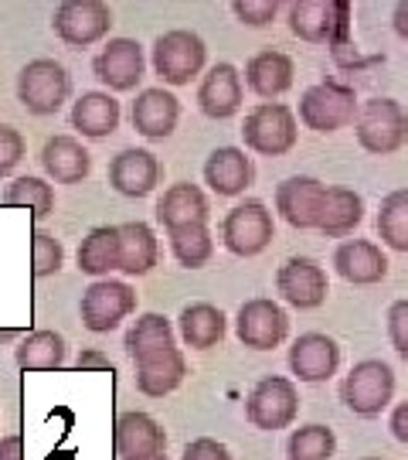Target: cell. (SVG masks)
<instances>
[{
    "instance_id": "cell-45",
    "label": "cell",
    "mask_w": 408,
    "mask_h": 460,
    "mask_svg": "<svg viewBox=\"0 0 408 460\" xmlns=\"http://www.w3.org/2000/svg\"><path fill=\"white\" fill-rule=\"evenodd\" d=\"M0 460H24V437L21 433L0 437Z\"/></svg>"
},
{
    "instance_id": "cell-17",
    "label": "cell",
    "mask_w": 408,
    "mask_h": 460,
    "mask_svg": "<svg viewBox=\"0 0 408 460\" xmlns=\"http://www.w3.org/2000/svg\"><path fill=\"white\" fill-rule=\"evenodd\" d=\"M113 447L119 460H140V457H157L167 447V433L163 427L150 416V412H119L113 427Z\"/></svg>"
},
{
    "instance_id": "cell-4",
    "label": "cell",
    "mask_w": 408,
    "mask_h": 460,
    "mask_svg": "<svg viewBox=\"0 0 408 460\" xmlns=\"http://www.w3.org/2000/svg\"><path fill=\"white\" fill-rule=\"evenodd\" d=\"M72 96V79L62 62L55 58H34L17 75V99L34 116L58 113Z\"/></svg>"
},
{
    "instance_id": "cell-13",
    "label": "cell",
    "mask_w": 408,
    "mask_h": 460,
    "mask_svg": "<svg viewBox=\"0 0 408 460\" xmlns=\"http://www.w3.org/2000/svg\"><path fill=\"white\" fill-rule=\"evenodd\" d=\"M276 290L282 294L286 304H293L296 311H317L330 294L324 266L310 260V256H290L279 266Z\"/></svg>"
},
{
    "instance_id": "cell-3",
    "label": "cell",
    "mask_w": 408,
    "mask_h": 460,
    "mask_svg": "<svg viewBox=\"0 0 408 460\" xmlns=\"http://www.w3.org/2000/svg\"><path fill=\"white\" fill-rule=\"evenodd\" d=\"M360 113L358 93L343 83H317L299 96V123L317 133H337Z\"/></svg>"
},
{
    "instance_id": "cell-1",
    "label": "cell",
    "mask_w": 408,
    "mask_h": 460,
    "mask_svg": "<svg viewBox=\"0 0 408 460\" xmlns=\"http://www.w3.org/2000/svg\"><path fill=\"white\" fill-rule=\"evenodd\" d=\"M354 133L368 154H395L408 144V110L398 99H368L354 119Z\"/></svg>"
},
{
    "instance_id": "cell-46",
    "label": "cell",
    "mask_w": 408,
    "mask_h": 460,
    "mask_svg": "<svg viewBox=\"0 0 408 460\" xmlns=\"http://www.w3.org/2000/svg\"><path fill=\"white\" fill-rule=\"evenodd\" d=\"M392 24H395V34H398L402 41H408V0H402V4H395Z\"/></svg>"
},
{
    "instance_id": "cell-48",
    "label": "cell",
    "mask_w": 408,
    "mask_h": 460,
    "mask_svg": "<svg viewBox=\"0 0 408 460\" xmlns=\"http://www.w3.org/2000/svg\"><path fill=\"white\" fill-rule=\"evenodd\" d=\"M364 460H385V457H364Z\"/></svg>"
},
{
    "instance_id": "cell-24",
    "label": "cell",
    "mask_w": 408,
    "mask_h": 460,
    "mask_svg": "<svg viewBox=\"0 0 408 460\" xmlns=\"http://www.w3.org/2000/svg\"><path fill=\"white\" fill-rule=\"evenodd\" d=\"M293 75H296L293 58L286 51H276V49H265L259 55H252L248 66H245V83H248V89L259 99H269V102L293 89Z\"/></svg>"
},
{
    "instance_id": "cell-34",
    "label": "cell",
    "mask_w": 408,
    "mask_h": 460,
    "mask_svg": "<svg viewBox=\"0 0 408 460\" xmlns=\"http://www.w3.org/2000/svg\"><path fill=\"white\" fill-rule=\"evenodd\" d=\"M378 235L395 252H408V188L388 191L378 208Z\"/></svg>"
},
{
    "instance_id": "cell-33",
    "label": "cell",
    "mask_w": 408,
    "mask_h": 460,
    "mask_svg": "<svg viewBox=\"0 0 408 460\" xmlns=\"http://www.w3.org/2000/svg\"><path fill=\"white\" fill-rule=\"evenodd\" d=\"M178 345V338H174V324L163 317V314H140L136 321H133V328L126 331V351H130V358H143V355H153V351H161V348H174Z\"/></svg>"
},
{
    "instance_id": "cell-22",
    "label": "cell",
    "mask_w": 408,
    "mask_h": 460,
    "mask_svg": "<svg viewBox=\"0 0 408 460\" xmlns=\"http://www.w3.org/2000/svg\"><path fill=\"white\" fill-rule=\"evenodd\" d=\"M133 365H136V389L143 395H153V399L170 395L187 376V358H184V351L178 345L143 355Z\"/></svg>"
},
{
    "instance_id": "cell-5",
    "label": "cell",
    "mask_w": 408,
    "mask_h": 460,
    "mask_svg": "<svg viewBox=\"0 0 408 460\" xmlns=\"http://www.w3.org/2000/svg\"><path fill=\"white\" fill-rule=\"evenodd\" d=\"M245 147L262 154V157H282L296 147V113L286 102H259L256 110H248L242 123Z\"/></svg>"
},
{
    "instance_id": "cell-31",
    "label": "cell",
    "mask_w": 408,
    "mask_h": 460,
    "mask_svg": "<svg viewBox=\"0 0 408 460\" xmlns=\"http://www.w3.org/2000/svg\"><path fill=\"white\" fill-rule=\"evenodd\" d=\"M79 270L99 279H109V273L119 270V226H96L82 239Z\"/></svg>"
},
{
    "instance_id": "cell-38",
    "label": "cell",
    "mask_w": 408,
    "mask_h": 460,
    "mask_svg": "<svg viewBox=\"0 0 408 460\" xmlns=\"http://www.w3.org/2000/svg\"><path fill=\"white\" fill-rule=\"evenodd\" d=\"M65 263V249L51 232H34L31 235V277L45 279L51 273H58Z\"/></svg>"
},
{
    "instance_id": "cell-37",
    "label": "cell",
    "mask_w": 408,
    "mask_h": 460,
    "mask_svg": "<svg viewBox=\"0 0 408 460\" xmlns=\"http://www.w3.org/2000/svg\"><path fill=\"white\" fill-rule=\"evenodd\" d=\"M334 450H337V437L324 423H307V427L293 429L290 444H286L290 460H330Z\"/></svg>"
},
{
    "instance_id": "cell-32",
    "label": "cell",
    "mask_w": 408,
    "mask_h": 460,
    "mask_svg": "<svg viewBox=\"0 0 408 460\" xmlns=\"http://www.w3.org/2000/svg\"><path fill=\"white\" fill-rule=\"evenodd\" d=\"M21 372H58L65 365V338L58 331H34L14 351Z\"/></svg>"
},
{
    "instance_id": "cell-39",
    "label": "cell",
    "mask_w": 408,
    "mask_h": 460,
    "mask_svg": "<svg viewBox=\"0 0 408 460\" xmlns=\"http://www.w3.org/2000/svg\"><path fill=\"white\" fill-rule=\"evenodd\" d=\"M231 11H235V17H239L242 24L262 28V24H269V21L279 14V4L276 0H235Z\"/></svg>"
},
{
    "instance_id": "cell-6",
    "label": "cell",
    "mask_w": 408,
    "mask_h": 460,
    "mask_svg": "<svg viewBox=\"0 0 408 460\" xmlns=\"http://www.w3.org/2000/svg\"><path fill=\"white\" fill-rule=\"evenodd\" d=\"M208 62V49L195 31H167L153 41V72L163 85H191Z\"/></svg>"
},
{
    "instance_id": "cell-10",
    "label": "cell",
    "mask_w": 408,
    "mask_h": 460,
    "mask_svg": "<svg viewBox=\"0 0 408 460\" xmlns=\"http://www.w3.org/2000/svg\"><path fill=\"white\" fill-rule=\"evenodd\" d=\"M51 24L68 49H89L109 34L113 11L102 0H65V4H58Z\"/></svg>"
},
{
    "instance_id": "cell-41",
    "label": "cell",
    "mask_w": 408,
    "mask_h": 460,
    "mask_svg": "<svg viewBox=\"0 0 408 460\" xmlns=\"http://www.w3.org/2000/svg\"><path fill=\"white\" fill-rule=\"evenodd\" d=\"M388 338L395 351L408 362V300H395L388 307Z\"/></svg>"
},
{
    "instance_id": "cell-28",
    "label": "cell",
    "mask_w": 408,
    "mask_h": 460,
    "mask_svg": "<svg viewBox=\"0 0 408 460\" xmlns=\"http://www.w3.org/2000/svg\"><path fill=\"white\" fill-rule=\"evenodd\" d=\"M119 102L109 93H82L72 106V127L89 140H102L119 127Z\"/></svg>"
},
{
    "instance_id": "cell-14",
    "label": "cell",
    "mask_w": 408,
    "mask_h": 460,
    "mask_svg": "<svg viewBox=\"0 0 408 460\" xmlns=\"http://www.w3.org/2000/svg\"><path fill=\"white\" fill-rule=\"evenodd\" d=\"M96 79L102 85H109L113 93H133L140 79H143V68H147V58H143V49L140 41L133 38H109L106 49L96 55Z\"/></svg>"
},
{
    "instance_id": "cell-23",
    "label": "cell",
    "mask_w": 408,
    "mask_h": 460,
    "mask_svg": "<svg viewBox=\"0 0 408 460\" xmlns=\"http://www.w3.org/2000/svg\"><path fill=\"white\" fill-rule=\"evenodd\" d=\"M334 266L347 283L354 287H371L388 277V256L381 252V246L368 243V239H347L334 252Z\"/></svg>"
},
{
    "instance_id": "cell-11",
    "label": "cell",
    "mask_w": 408,
    "mask_h": 460,
    "mask_svg": "<svg viewBox=\"0 0 408 460\" xmlns=\"http://www.w3.org/2000/svg\"><path fill=\"white\" fill-rule=\"evenodd\" d=\"M276 226H273V212L262 201H242L235 205L225 222H221V243L235 256H259L262 249L273 243Z\"/></svg>"
},
{
    "instance_id": "cell-15",
    "label": "cell",
    "mask_w": 408,
    "mask_h": 460,
    "mask_svg": "<svg viewBox=\"0 0 408 460\" xmlns=\"http://www.w3.org/2000/svg\"><path fill=\"white\" fill-rule=\"evenodd\" d=\"M326 184L310 174H293L276 188V212L293 229H317L324 212Z\"/></svg>"
},
{
    "instance_id": "cell-26",
    "label": "cell",
    "mask_w": 408,
    "mask_h": 460,
    "mask_svg": "<svg viewBox=\"0 0 408 460\" xmlns=\"http://www.w3.org/2000/svg\"><path fill=\"white\" fill-rule=\"evenodd\" d=\"M161 260L157 232L147 222H123L119 226V273L126 277H147Z\"/></svg>"
},
{
    "instance_id": "cell-36",
    "label": "cell",
    "mask_w": 408,
    "mask_h": 460,
    "mask_svg": "<svg viewBox=\"0 0 408 460\" xmlns=\"http://www.w3.org/2000/svg\"><path fill=\"white\" fill-rule=\"evenodd\" d=\"M167 239H170V252L178 256V263L187 266V270H201L214 256V239L208 222L204 226H187V229L167 232Z\"/></svg>"
},
{
    "instance_id": "cell-18",
    "label": "cell",
    "mask_w": 408,
    "mask_h": 460,
    "mask_svg": "<svg viewBox=\"0 0 408 460\" xmlns=\"http://www.w3.org/2000/svg\"><path fill=\"white\" fill-rule=\"evenodd\" d=\"M161 178H163V167L150 150L126 147L109 161V184L126 198L150 195L161 184Z\"/></svg>"
},
{
    "instance_id": "cell-25",
    "label": "cell",
    "mask_w": 408,
    "mask_h": 460,
    "mask_svg": "<svg viewBox=\"0 0 408 460\" xmlns=\"http://www.w3.org/2000/svg\"><path fill=\"white\" fill-rule=\"evenodd\" d=\"M252 157H245L242 147H218L204 161V184L214 195L235 198L252 184Z\"/></svg>"
},
{
    "instance_id": "cell-44",
    "label": "cell",
    "mask_w": 408,
    "mask_h": 460,
    "mask_svg": "<svg viewBox=\"0 0 408 460\" xmlns=\"http://www.w3.org/2000/svg\"><path fill=\"white\" fill-rule=\"evenodd\" d=\"M388 427H392L395 440L408 447V399H405V402H398V406L392 410V420H388Z\"/></svg>"
},
{
    "instance_id": "cell-40",
    "label": "cell",
    "mask_w": 408,
    "mask_h": 460,
    "mask_svg": "<svg viewBox=\"0 0 408 460\" xmlns=\"http://www.w3.org/2000/svg\"><path fill=\"white\" fill-rule=\"evenodd\" d=\"M21 157H24V137L14 127L0 123V178L11 174L21 164Z\"/></svg>"
},
{
    "instance_id": "cell-7",
    "label": "cell",
    "mask_w": 408,
    "mask_h": 460,
    "mask_svg": "<svg viewBox=\"0 0 408 460\" xmlns=\"http://www.w3.org/2000/svg\"><path fill=\"white\" fill-rule=\"evenodd\" d=\"M296 412H299V393H296L293 378L286 376H265L256 382V389L245 399V416L256 429L276 433V429L293 427Z\"/></svg>"
},
{
    "instance_id": "cell-43",
    "label": "cell",
    "mask_w": 408,
    "mask_h": 460,
    "mask_svg": "<svg viewBox=\"0 0 408 460\" xmlns=\"http://www.w3.org/2000/svg\"><path fill=\"white\" fill-rule=\"evenodd\" d=\"M75 368H79V372H89V368H96V372H113V362H109L99 348H85L79 358H75Z\"/></svg>"
},
{
    "instance_id": "cell-35",
    "label": "cell",
    "mask_w": 408,
    "mask_h": 460,
    "mask_svg": "<svg viewBox=\"0 0 408 460\" xmlns=\"http://www.w3.org/2000/svg\"><path fill=\"white\" fill-rule=\"evenodd\" d=\"M4 205L11 208H28L34 218H45V215L55 212V188L41 178H14V181L4 188Z\"/></svg>"
},
{
    "instance_id": "cell-16",
    "label": "cell",
    "mask_w": 408,
    "mask_h": 460,
    "mask_svg": "<svg viewBox=\"0 0 408 460\" xmlns=\"http://www.w3.org/2000/svg\"><path fill=\"white\" fill-rule=\"evenodd\" d=\"M290 368L299 382H326L330 376H337L341 368V345L330 338V334H320V331H307L299 334L290 348Z\"/></svg>"
},
{
    "instance_id": "cell-21",
    "label": "cell",
    "mask_w": 408,
    "mask_h": 460,
    "mask_svg": "<svg viewBox=\"0 0 408 460\" xmlns=\"http://www.w3.org/2000/svg\"><path fill=\"white\" fill-rule=\"evenodd\" d=\"M208 215H212L208 195L191 181L170 184L161 195V201H157V222L167 232L187 229V226H204Z\"/></svg>"
},
{
    "instance_id": "cell-30",
    "label": "cell",
    "mask_w": 408,
    "mask_h": 460,
    "mask_svg": "<svg viewBox=\"0 0 408 460\" xmlns=\"http://www.w3.org/2000/svg\"><path fill=\"white\" fill-rule=\"evenodd\" d=\"M364 218V198L351 188H326L324 212H320V226L326 239H343L360 226Z\"/></svg>"
},
{
    "instance_id": "cell-12",
    "label": "cell",
    "mask_w": 408,
    "mask_h": 460,
    "mask_svg": "<svg viewBox=\"0 0 408 460\" xmlns=\"http://www.w3.org/2000/svg\"><path fill=\"white\" fill-rule=\"evenodd\" d=\"M235 334L245 348L252 351H273L286 341L290 334V317L279 307L276 300L269 296H256V300H245L235 317Z\"/></svg>"
},
{
    "instance_id": "cell-9",
    "label": "cell",
    "mask_w": 408,
    "mask_h": 460,
    "mask_svg": "<svg viewBox=\"0 0 408 460\" xmlns=\"http://www.w3.org/2000/svg\"><path fill=\"white\" fill-rule=\"evenodd\" d=\"M347 4L343 0H296L290 4V31L310 45H341L347 34Z\"/></svg>"
},
{
    "instance_id": "cell-29",
    "label": "cell",
    "mask_w": 408,
    "mask_h": 460,
    "mask_svg": "<svg viewBox=\"0 0 408 460\" xmlns=\"http://www.w3.org/2000/svg\"><path fill=\"white\" fill-rule=\"evenodd\" d=\"M178 328H180V338H184V345L187 348H197V351H208L214 348L221 338H225V331H229V321H225V314L218 311L214 304H187L178 317Z\"/></svg>"
},
{
    "instance_id": "cell-42",
    "label": "cell",
    "mask_w": 408,
    "mask_h": 460,
    "mask_svg": "<svg viewBox=\"0 0 408 460\" xmlns=\"http://www.w3.org/2000/svg\"><path fill=\"white\" fill-rule=\"evenodd\" d=\"M184 460H231L229 447L212 440V437H197L184 447Z\"/></svg>"
},
{
    "instance_id": "cell-19",
    "label": "cell",
    "mask_w": 408,
    "mask_h": 460,
    "mask_svg": "<svg viewBox=\"0 0 408 460\" xmlns=\"http://www.w3.org/2000/svg\"><path fill=\"white\" fill-rule=\"evenodd\" d=\"M197 106L212 119H229L242 110V75L229 62L208 68V75L197 85Z\"/></svg>"
},
{
    "instance_id": "cell-47",
    "label": "cell",
    "mask_w": 408,
    "mask_h": 460,
    "mask_svg": "<svg viewBox=\"0 0 408 460\" xmlns=\"http://www.w3.org/2000/svg\"><path fill=\"white\" fill-rule=\"evenodd\" d=\"M140 460H170L167 454H157V457H140Z\"/></svg>"
},
{
    "instance_id": "cell-20",
    "label": "cell",
    "mask_w": 408,
    "mask_h": 460,
    "mask_svg": "<svg viewBox=\"0 0 408 460\" xmlns=\"http://www.w3.org/2000/svg\"><path fill=\"white\" fill-rule=\"evenodd\" d=\"M133 119V130L147 140H167L170 133L178 130V119H180V102L174 93L167 89H143L136 102L130 110Z\"/></svg>"
},
{
    "instance_id": "cell-2",
    "label": "cell",
    "mask_w": 408,
    "mask_h": 460,
    "mask_svg": "<svg viewBox=\"0 0 408 460\" xmlns=\"http://www.w3.org/2000/svg\"><path fill=\"white\" fill-rule=\"evenodd\" d=\"M341 399L354 416H364V420L381 416L395 399L392 365L381 362V358H364V362H358L343 376Z\"/></svg>"
},
{
    "instance_id": "cell-8",
    "label": "cell",
    "mask_w": 408,
    "mask_h": 460,
    "mask_svg": "<svg viewBox=\"0 0 408 460\" xmlns=\"http://www.w3.org/2000/svg\"><path fill=\"white\" fill-rule=\"evenodd\" d=\"M82 324L96 334L119 328L136 311V290L123 279H96L82 294Z\"/></svg>"
},
{
    "instance_id": "cell-27",
    "label": "cell",
    "mask_w": 408,
    "mask_h": 460,
    "mask_svg": "<svg viewBox=\"0 0 408 460\" xmlns=\"http://www.w3.org/2000/svg\"><path fill=\"white\" fill-rule=\"evenodd\" d=\"M41 164L48 171L51 181L58 184H79L92 171V157L82 147L75 137H51L41 150Z\"/></svg>"
}]
</instances>
